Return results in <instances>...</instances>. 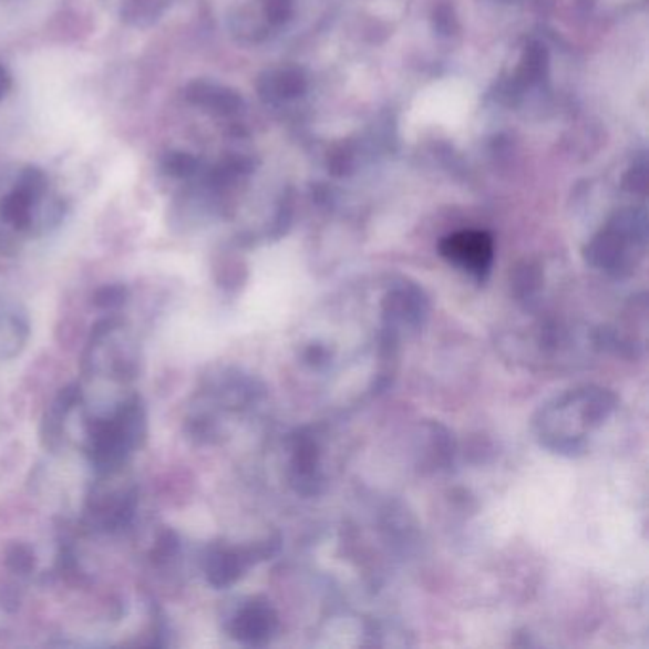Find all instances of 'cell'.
Segmentation results:
<instances>
[{
  "mask_svg": "<svg viewBox=\"0 0 649 649\" xmlns=\"http://www.w3.org/2000/svg\"><path fill=\"white\" fill-rule=\"evenodd\" d=\"M185 100L193 103L195 107L204 109V111H227L233 107V100L229 95L222 94L219 90L214 89L206 82H193L185 89Z\"/></svg>",
  "mask_w": 649,
  "mask_h": 649,
  "instance_id": "obj_10",
  "label": "cell"
},
{
  "mask_svg": "<svg viewBox=\"0 0 649 649\" xmlns=\"http://www.w3.org/2000/svg\"><path fill=\"white\" fill-rule=\"evenodd\" d=\"M179 550V539L174 532H164L158 542H156L155 548H153V562L155 564H166L177 555Z\"/></svg>",
  "mask_w": 649,
  "mask_h": 649,
  "instance_id": "obj_15",
  "label": "cell"
},
{
  "mask_svg": "<svg viewBox=\"0 0 649 649\" xmlns=\"http://www.w3.org/2000/svg\"><path fill=\"white\" fill-rule=\"evenodd\" d=\"M457 446L453 434L446 426L436 421H429L421 426L420 444H418V465L425 473H439L450 468Z\"/></svg>",
  "mask_w": 649,
  "mask_h": 649,
  "instance_id": "obj_8",
  "label": "cell"
},
{
  "mask_svg": "<svg viewBox=\"0 0 649 649\" xmlns=\"http://www.w3.org/2000/svg\"><path fill=\"white\" fill-rule=\"evenodd\" d=\"M161 169L166 177L172 179H189L198 169V161L189 153L183 151H169L161 161Z\"/></svg>",
  "mask_w": 649,
  "mask_h": 649,
  "instance_id": "obj_12",
  "label": "cell"
},
{
  "mask_svg": "<svg viewBox=\"0 0 649 649\" xmlns=\"http://www.w3.org/2000/svg\"><path fill=\"white\" fill-rule=\"evenodd\" d=\"M513 296L516 303H521L524 309H535L542 298V275L534 269H524L514 277Z\"/></svg>",
  "mask_w": 649,
  "mask_h": 649,
  "instance_id": "obj_11",
  "label": "cell"
},
{
  "mask_svg": "<svg viewBox=\"0 0 649 649\" xmlns=\"http://www.w3.org/2000/svg\"><path fill=\"white\" fill-rule=\"evenodd\" d=\"M333 352L324 343H311L305 347L303 362L312 370H326L332 362Z\"/></svg>",
  "mask_w": 649,
  "mask_h": 649,
  "instance_id": "obj_16",
  "label": "cell"
},
{
  "mask_svg": "<svg viewBox=\"0 0 649 649\" xmlns=\"http://www.w3.org/2000/svg\"><path fill=\"white\" fill-rule=\"evenodd\" d=\"M278 630L277 609L271 602L256 598L244 604L235 616L230 617L229 635L250 648H261L271 642Z\"/></svg>",
  "mask_w": 649,
  "mask_h": 649,
  "instance_id": "obj_7",
  "label": "cell"
},
{
  "mask_svg": "<svg viewBox=\"0 0 649 649\" xmlns=\"http://www.w3.org/2000/svg\"><path fill=\"white\" fill-rule=\"evenodd\" d=\"M10 90H12V75H10V71L0 63V102L7 100Z\"/></svg>",
  "mask_w": 649,
  "mask_h": 649,
  "instance_id": "obj_18",
  "label": "cell"
},
{
  "mask_svg": "<svg viewBox=\"0 0 649 649\" xmlns=\"http://www.w3.org/2000/svg\"><path fill=\"white\" fill-rule=\"evenodd\" d=\"M288 481L296 494L315 497L322 494L326 486L322 453L318 440L309 431H298L290 439V461Z\"/></svg>",
  "mask_w": 649,
  "mask_h": 649,
  "instance_id": "obj_6",
  "label": "cell"
},
{
  "mask_svg": "<svg viewBox=\"0 0 649 649\" xmlns=\"http://www.w3.org/2000/svg\"><path fill=\"white\" fill-rule=\"evenodd\" d=\"M168 2L169 0H121V16L136 28H147L161 18Z\"/></svg>",
  "mask_w": 649,
  "mask_h": 649,
  "instance_id": "obj_9",
  "label": "cell"
},
{
  "mask_svg": "<svg viewBox=\"0 0 649 649\" xmlns=\"http://www.w3.org/2000/svg\"><path fill=\"white\" fill-rule=\"evenodd\" d=\"M126 299H128V290H126V286L122 285L103 286L94 293V305L103 311L119 309L126 303Z\"/></svg>",
  "mask_w": 649,
  "mask_h": 649,
  "instance_id": "obj_13",
  "label": "cell"
},
{
  "mask_svg": "<svg viewBox=\"0 0 649 649\" xmlns=\"http://www.w3.org/2000/svg\"><path fill=\"white\" fill-rule=\"evenodd\" d=\"M617 410V396L598 385L575 387L548 400L534 415V434L548 452L577 457L589 450L590 434Z\"/></svg>",
  "mask_w": 649,
  "mask_h": 649,
  "instance_id": "obj_1",
  "label": "cell"
},
{
  "mask_svg": "<svg viewBox=\"0 0 649 649\" xmlns=\"http://www.w3.org/2000/svg\"><path fill=\"white\" fill-rule=\"evenodd\" d=\"M7 566L18 575H29L34 569V553L28 545H12L7 550Z\"/></svg>",
  "mask_w": 649,
  "mask_h": 649,
  "instance_id": "obj_14",
  "label": "cell"
},
{
  "mask_svg": "<svg viewBox=\"0 0 649 649\" xmlns=\"http://www.w3.org/2000/svg\"><path fill=\"white\" fill-rule=\"evenodd\" d=\"M440 256L447 264L468 272L476 282H486L494 265V238L486 230H460L444 238Z\"/></svg>",
  "mask_w": 649,
  "mask_h": 649,
  "instance_id": "obj_5",
  "label": "cell"
},
{
  "mask_svg": "<svg viewBox=\"0 0 649 649\" xmlns=\"http://www.w3.org/2000/svg\"><path fill=\"white\" fill-rule=\"evenodd\" d=\"M81 387L69 385L65 389H61L58 399H55V412L60 413V415H65V413L71 412L81 402Z\"/></svg>",
  "mask_w": 649,
  "mask_h": 649,
  "instance_id": "obj_17",
  "label": "cell"
},
{
  "mask_svg": "<svg viewBox=\"0 0 649 649\" xmlns=\"http://www.w3.org/2000/svg\"><path fill=\"white\" fill-rule=\"evenodd\" d=\"M280 550V537L272 535L250 547L214 548L206 558V579L214 589H227L257 562L269 560Z\"/></svg>",
  "mask_w": 649,
  "mask_h": 649,
  "instance_id": "obj_3",
  "label": "cell"
},
{
  "mask_svg": "<svg viewBox=\"0 0 649 649\" xmlns=\"http://www.w3.org/2000/svg\"><path fill=\"white\" fill-rule=\"evenodd\" d=\"M48 176L39 166H25L18 174L14 187L0 200V219L10 229L31 230L48 198Z\"/></svg>",
  "mask_w": 649,
  "mask_h": 649,
  "instance_id": "obj_2",
  "label": "cell"
},
{
  "mask_svg": "<svg viewBox=\"0 0 649 649\" xmlns=\"http://www.w3.org/2000/svg\"><path fill=\"white\" fill-rule=\"evenodd\" d=\"M431 315V301L415 285H396L381 299L383 332L399 338L402 332H418Z\"/></svg>",
  "mask_w": 649,
  "mask_h": 649,
  "instance_id": "obj_4",
  "label": "cell"
}]
</instances>
